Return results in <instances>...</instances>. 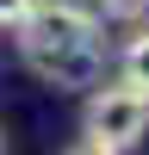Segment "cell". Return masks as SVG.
Wrapping results in <instances>:
<instances>
[{
	"label": "cell",
	"mask_w": 149,
	"mask_h": 155,
	"mask_svg": "<svg viewBox=\"0 0 149 155\" xmlns=\"http://www.w3.org/2000/svg\"><path fill=\"white\" fill-rule=\"evenodd\" d=\"M81 124H87V137H99L112 149H137L149 137V93H137L131 81H93Z\"/></svg>",
	"instance_id": "cell-1"
},
{
	"label": "cell",
	"mask_w": 149,
	"mask_h": 155,
	"mask_svg": "<svg viewBox=\"0 0 149 155\" xmlns=\"http://www.w3.org/2000/svg\"><path fill=\"white\" fill-rule=\"evenodd\" d=\"M12 31H19V56L68 50V44H93V37H99V12L81 6V0H37Z\"/></svg>",
	"instance_id": "cell-2"
},
{
	"label": "cell",
	"mask_w": 149,
	"mask_h": 155,
	"mask_svg": "<svg viewBox=\"0 0 149 155\" xmlns=\"http://www.w3.org/2000/svg\"><path fill=\"white\" fill-rule=\"evenodd\" d=\"M25 68L37 81H50L56 93H74V87H93L106 74V56H99V37H93V44H68V50H37V56H25Z\"/></svg>",
	"instance_id": "cell-3"
},
{
	"label": "cell",
	"mask_w": 149,
	"mask_h": 155,
	"mask_svg": "<svg viewBox=\"0 0 149 155\" xmlns=\"http://www.w3.org/2000/svg\"><path fill=\"white\" fill-rule=\"evenodd\" d=\"M118 81H131L137 93H149V19H137L131 44H124V56H118Z\"/></svg>",
	"instance_id": "cell-4"
},
{
	"label": "cell",
	"mask_w": 149,
	"mask_h": 155,
	"mask_svg": "<svg viewBox=\"0 0 149 155\" xmlns=\"http://www.w3.org/2000/svg\"><path fill=\"white\" fill-rule=\"evenodd\" d=\"M93 12L112 25H137V19H149V0H93Z\"/></svg>",
	"instance_id": "cell-5"
},
{
	"label": "cell",
	"mask_w": 149,
	"mask_h": 155,
	"mask_svg": "<svg viewBox=\"0 0 149 155\" xmlns=\"http://www.w3.org/2000/svg\"><path fill=\"white\" fill-rule=\"evenodd\" d=\"M62 155H124V149H112V143H99V137H81L74 149H62Z\"/></svg>",
	"instance_id": "cell-6"
},
{
	"label": "cell",
	"mask_w": 149,
	"mask_h": 155,
	"mask_svg": "<svg viewBox=\"0 0 149 155\" xmlns=\"http://www.w3.org/2000/svg\"><path fill=\"white\" fill-rule=\"evenodd\" d=\"M31 6H37V0H0V25H19Z\"/></svg>",
	"instance_id": "cell-7"
}]
</instances>
